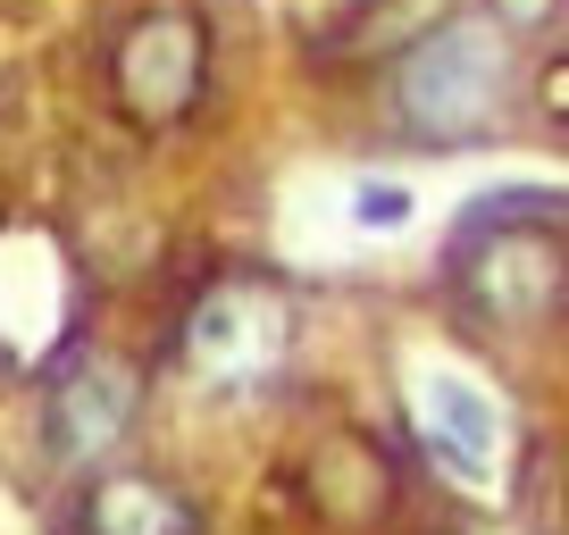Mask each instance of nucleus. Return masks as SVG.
Here are the masks:
<instances>
[{
	"label": "nucleus",
	"instance_id": "1",
	"mask_svg": "<svg viewBox=\"0 0 569 535\" xmlns=\"http://www.w3.org/2000/svg\"><path fill=\"white\" fill-rule=\"evenodd\" d=\"M502 92H511V34L495 18H445L427 26L386 75V109L410 143L427 151H469L495 134Z\"/></svg>",
	"mask_w": 569,
	"mask_h": 535
},
{
	"label": "nucleus",
	"instance_id": "2",
	"mask_svg": "<svg viewBox=\"0 0 569 535\" xmlns=\"http://www.w3.org/2000/svg\"><path fill=\"white\" fill-rule=\"evenodd\" d=\"M201 68H210V34L193 9H142L109 42V92L134 125H177L201 92Z\"/></svg>",
	"mask_w": 569,
	"mask_h": 535
},
{
	"label": "nucleus",
	"instance_id": "3",
	"mask_svg": "<svg viewBox=\"0 0 569 535\" xmlns=\"http://www.w3.org/2000/svg\"><path fill=\"white\" fill-rule=\"evenodd\" d=\"M284 326L293 319H284V302L268 285H218L184 319V369L218 393H243L284 360Z\"/></svg>",
	"mask_w": 569,
	"mask_h": 535
},
{
	"label": "nucleus",
	"instance_id": "4",
	"mask_svg": "<svg viewBox=\"0 0 569 535\" xmlns=\"http://www.w3.org/2000/svg\"><path fill=\"white\" fill-rule=\"evenodd\" d=\"M134 427V369L109 352H76L68 369L51 376V444L59 461L92 468L109 461V444Z\"/></svg>",
	"mask_w": 569,
	"mask_h": 535
},
{
	"label": "nucleus",
	"instance_id": "5",
	"mask_svg": "<svg viewBox=\"0 0 569 535\" xmlns=\"http://www.w3.org/2000/svg\"><path fill=\"white\" fill-rule=\"evenodd\" d=\"M68 319V260L51 234H0V352L26 360L42 326Z\"/></svg>",
	"mask_w": 569,
	"mask_h": 535
},
{
	"label": "nucleus",
	"instance_id": "6",
	"mask_svg": "<svg viewBox=\"0 0 569 535\" xmlns=\"http://www.w3.org/2000/svg\"><path fill=\"white\" fill-rule=\"evenodd\" d=\"M419 427H427V452L445 468H461V477H495V444H502V418L495 402H486L478 376L461 369H427L419 376Z\"/></svg>",
	"mask_w": 569,
	"mask_h": 535
},
{
	"label": "nucleus",
	"instance_id": "7",
	"mask_svg": "<svg viewBox=\"0 0 569 535\" xmlns=\"http://www.w3.org/2000/svg\"><path fill=\"white\" fill-rule=\"evenodd\" d=\"M84 535H193V511H184L160 477L109 468V477H92V494H84Z\"/></svg>",
	"mask_w": 569,
	"mask_h": 535
},
{
	"label": "nucleus",
	"instance_id": "8",
	"mask_svg": "<svg viewBox=\"0 0 569 535\" xmlns=\"http://www.w3.org/2000/svg\"><path fill=\"white\" fill-rule=\"evenodd\" d=\"M352 226H377V234L410 226V184H393V176H360V184H352Z\"/></svg>",
	"mask_w": 569,
	"mask_h": 535
},
{
	"label": "nucleus",
	"instance_id": "9",
	"mask_svg": "<svg viewBox=\"0 0 569 535\" xmlns=\"http://www.w3.org/2000/svg\"><path fill=\"white\" fill-rule=\"evenodd\" d=\"M495 9V26L502 34H536V26H552L561 18V0H486Z\"/></svg>",
	"mask_w": 569,
	"mask_h": 535
},
{
	"label": "nucleus",
	"instance_id": "10",
	"mask_svg": "<svg viewBox=\"0 0 569 535\" xmlns=\"http://www.w3.org/2000/svg\"><path fill=\"white\" fill-rule=\"evenodd\" d=\"M545 109H552V118H569V59H552V68H545Z\"/></svg>",
	"mask_w": 569,
	"mask_h": 535
}]
</instances>
